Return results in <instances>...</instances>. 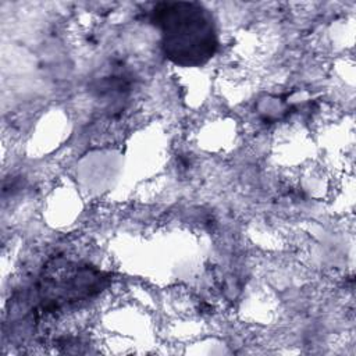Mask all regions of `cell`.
Here are the masks:
<instances>
[{
	"mask_svg": "<svg viewBox=\"0 0 356 356\" xmlns=\"http://www.w3.org/2000/svg\"><path fill=\"white\" fill-rule=\"evenodd\" d=\"M152 21L161 35L165 57L181 67H200L216 53L217 29L210 11L195 1H164L154 6Z\"/></svg>",
	"mask_w": 356,
	"mask_h": 356,
	"instance_id": "cell-1",
	"label": "cell"
},
{
	"mask_svg": "<svg viewBox=\"0 0 356 356\" xmlns=\"http://www.w3.org/2000/svg\"><path fill=\"white\" fill-rule=\"evenodd\" d=\"M107 284V275L88 264L54 261L35 284V312L50 314L78 305L97 295Z\"/></svg>",
	"mask_w": 356,
	"mask_h": 356,
	"instance_id": "cell-2",
	"label": "cell"
}]
</instances>
